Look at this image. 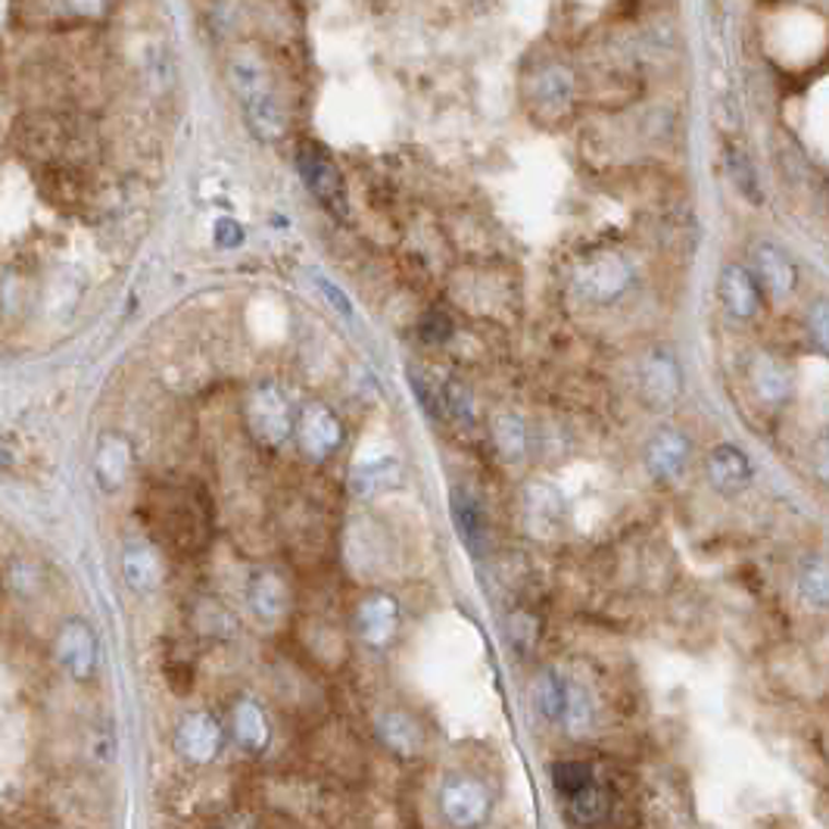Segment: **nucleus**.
Returning <instances> with one entry per match:
<instances>
[{
    "label": "nucleus",
    "instance_id": "nucleus-1",
    "mask_svg": "<svg viewBox=\"0 0 829 829\" xmlns=\"http://www.w3.org/2000/svg\"><path fill=\"white\" fill-rule=\"evenodd\" d=\"M13 144L28 163L47 169V166H85L94 156L97 141L79 116H69L60 109H35L13 125Z\"/></svg>",
    "mask_w": 829,
    "mask_h": 829
},
{
    "label": "nucleus",
    "instance_id": "nucleus-2",
    "mask_svg": "<svg viewBox=\"0 0 829 829\" xmlns=\"http://www.w3.org/2000/svg\"><path fill=\"white\" fill-rule=\"evenodd\" d=\"M231 75V87L238 94L240 109L250 122V129L256 131V137L275 144L287 134V112H284L278 87L272 82V72L256 50L240 47L238 53L231 57L228 65Z\"/></svg>",
    "mask_w": 829,
    "mask_h": 829
},
{
    "label": "nucleus",
    "instance_id": "nucleus-3",
    "mask_svg": "<svg viewBox=\"0 0 829 829\" xmlns=\"http://www.w3.org/2000/svg\"><path fill=\"white\" fill-rule=\"evenodd\" d=\"M436 807L449 829H483L493 814V795L478 777L453 773L440 783Z\"/></svg>",
    "mask_w": 829,
    "mask_h": 829
},
{
    "label": "nucleus",
    "instance_id": "nucleus-4",
    "mask_svg": "<svg viewBox=\"0 0 829 829\" xmlns=\"http://www.w3.org/2000/svg\"><path fill=\"white\" fill-rule=\"evenodd\" d=\"M243 414H247L250 434H253V440H256L260 446L281 449L284 443L293 436L297 412H293L287 393H284L275 381H265V384L250 391Z\"/></svg>",
    "mask_w": 829,
    "mask_h": 829
},
{
    "label": "nucleus",
    "instance_id": "nucleus-5",
    "mask_svg": "<svg viewBox=\"0 0 829 829\" xmlns=\"http://www.w3.org/2000/svg\"><path fill=\"white\" fill-rule=\"evenodd\" d=\"M574 290L589 303L609 305L621 300L633 284V265L617 250H599L574 268Z\"/></svg>",
    "mask_w": 829,
    "mask_h": 829
},
{
    "label": "nucleus",
    "instance_id": "nucleus-6",
    "mask_svg": "<svg viewBox=\"0 0 829 829\" xmlns=\"http://www.w3.org/2000/svg\"><path fill=\"white\" fill-rule=\"evenodd\" d=\"M297 169H300V178H303V184L309 188V194L315 196L331 216L349 218L344 175L337 169V163L319 144H303L297 151Z\"/></svg>",
    "mask_w": 829,
    "mask_h": 829
},
{
    "label": "nucleus",
    "instance_id": "nucleus-7",
    "mask_svg": "<svg viewBox=\"0 0 829 829\" xmlns=\"http://www.w3.org/2000/svg\"><path fill=\"white\" fill-rule=\"evenodd\" d=\"M293 436L300 443L305 456L315 458V461H325L331 458L347 440V431H344V421L337 418V412L312 399L305 403L303 409L297 412V421H293Z\"/></svg>",
    "mask_w": 829,
    "mask_h": 829
},
{
    "label": "nucleus",
    "instance_id": "nucleus-8",
    "mask_svg": "<svg viewBox=\"0 0 829 829\" xmlns=\"http://www.w3.org/2000/svg\"><path fill=\"white\" fill-rule=\"evenodd\" d=\"M574 94H577V79H574V69L567 63H545L530 75L533 112L549 119V122L565 119L570 107H574Z\"/></svg>",
    "mask_w": 829,
    "mask_h": 829
},
{
    "label": "nucleus",
    "instance_id": "nucleus-9",
    "mask_svg": "<svg viewBox=\"0 0 829 829\" xmlns=\"http://www.w3.org/2000/svg\"><path fill=\"white\" fill-rule=\"evenodd\" d=\"M639 393L652 409H671L683 393V371L671 349H652L639 365Z\"/></svg>",
    "mask_w": 829,
    "mask_h": 829
},
{
    "label": "nucleus",
    "instance_id": "nucleus-10",
    "mask_svg": "<svg viewBox=\"0 0 829 829\" xmlns=\"http://www.w3.org/2000/svg\"><path fill=\"white\" fill-rule=\"evenodd\" d=\"M175 748L191 764L216 761L225 748V726L209 711H191L175 730Z\"/></svg>",
    "mask_w": 829,
    "mask_h": 829
},
{
    "label": "nucleus",
    "instance_id": "nucleus-11",
    "mask_svg": "<svg viewBox=\"0 0 829 829\" xmlns=\"http://www.w3.org/2000/svg\"><path fill=\"white\" fill-rule=\"evenodd\" d=\"M705 478L718 490L720 496L733 500L745 493L755 480V465L736 443H718L705 458Z\"/></svg>",
    "mask_w": 829,
    "mask_h": 829
},
{
    "label": "nucleus",
    "instance_id": "nucleus-12",
    "mask_svg": "<svg viewBox=\"0 0 829 829\" xmlns=\"http://www.w3.org/2000/svg\"><path fill=\"white\" fill-rule=\"evenodd\" d=\"M403 611L391 592H371L356 609V633L371 649H387L399 633Z\"/></svg>",
    "mask_w": 829,
    "mask_h": 829
},
{
    "label": "nucleus",
    "instance_id": "nucleus-13",
    "mask_svg": "<svg viewBox=\"0 0 829 829\" xmlns=\"http://www.w3.org/2000/svg\"><path fill=\"white\" fill-rule=\"evenodd\" d=\"M689 436L680 434L674 428H664L646 443V453H642V461H646V471L652 474L654 480L661 483H674L686 474V465H689Z\"/></svg>",
    "mask_w": 829,
    "mask_h": 829
},
{
    "label": "nucleus",
    "instance_id": "nucleus-14",
    "mask_svg": "<svg viewBox=\"0 0 829 829\" xmlns=\"http://www.w3.org/2000/svg\"><path fill=\"white\" fill-rule=\"evenodd\" d=\"M53 652H57L60 668L75 680H87L97 671V636L85 621H65L57 642H53Z\"/></svg>",
    "mask_w": 829,
    "mask_h": 829
},
{
    "label": "nucleus",
    "instance_id": "nucleus-15",
    "mask_svg": "<svg viewBox=\"0 0 829 829\" xmlns=\"http://www.w3.org/2000/svg\"><path fill=\"white\" fill-rule=\"evenodd\" d=\"M718 297L726 315H733L736 322H752L761 312V287L755 281V275L742 265H726L720 272Z\"/></svg>",
    "mask_w": 829,
    "mask_h": 829
},
{
    "label": "nucleus",
    "instance_id": "nucleus-16",
    "mask_svg": "<svg viewBox=\"0 0 829 829\" xmlns=\"http://www.w3.org/2000/svg\"><path fill=\"white\" fill-rule=\"evenodd\" d=\"M752 260H755V272H758V287H764L773 300H785V297H792L795 293V287H798V268H795V262L789 260V253H783L777 243H758L755 247V253H752Z\"/></svg>",
    "mask_w": 829,
    "mask_h": 829
},
{
    "label": "nucleus",
    "instance_id": "nucleus-17",
    "mask_svg": "<svg viewBox=\"0 0 829 829\" xmlns=\"http://www.w3.org/2000/svg\"><path fill=\"white\" fill-rule=\"evenodd\" d=\"M247 602L262 624H278L290 605V589L278 570H256L247 587Z\"/></svg>",
    "mask_w": 829,
    "mask_h": 829
},
{
    "label": "nucleus",
    "instance_id": "nucleus-18",
    "mask_svg": "<svg viewBox=\"0 0 829 829\" xmlns=\"http://www.w3.org/2000/svg\"><path fill=\"white\" fill-rule=\"evenodd\" d=\"M231 733L243 752L250 755H262L272 745V720L265 714L260 701L253 698H240L231 711Z\"/></svg>",
    "mask_w": 829,
    "mask_h": 829
},
{
    "label": "nucleus",
    "instance_id": "nucleus-19",
    "mask_svg": "<svg viewBox=\"0 0 829 829\" xmlns=\"http://www.w3.org/2000/svg\"><path fill=\"white\" fill-rule=\"evenodd\" d=\"M38 191L47 203H53L60 209H72L87 194L85 169L82 166H47L38 172Z\"/></svg>",
    "mask_w": 829,
    "mask_h": 829
},
{
    "label": "nucleus",
    "instance_id": "nucleus-20",
    "mask_svg": "<svg viewBox=\"0 0 829 829\" xmlns=\"http://www.w3.org/2000/svg\"><path fill=\"white\" fill-rule=\"evenodd\" d=\"M377 736L396 758H418V752L424 745L418 720L406 711H396V708H387L384 714H377Z\"/></svg>",
    "mask_w": 829,
    "mask_h": 829
},
{
    "label": "nucleus",
    "instance_id": "nucleus-21",
    "mask_svg": "<svg viewBox=\"0 0 829 829\" xmlns=\"http://www.w3.org/2000/svg\"><path fill=\"white\" fill-rule=\"evenodd\" d=\"M752 384H755V393L761 396L764 403L780 406L792 393V371L773 352H761L752 362Z\"/></svg>",
    "mask_w": 829,
    "mask_h": 829
},
{
    "label": "nucleus",
    "instance_id": "nucleus-22",
    "mask_svg": "<svg viewBox=\"0 0 829 829\" xmlns=\"http://www.w3.org/2000/svg\"><path fill=\"white\" fill-rule=\"evenodd\" d=\"M163 574H166V567H163V558L153 545H131L129 552L122 555V577L137 592H151V589L159 587Z\"/></svg>",
    "mask_w": 829,
    "mask_h": 829
},
{
    "label": "nucleus",
    "instance_id": "nucleus-23",
    "mask_svg": "<svg viewBox=\"0 0 829 829\" xmlns=\"http://www.w3.org/2000/svg\"><path fill=\"white\" fill-rule=\"evenodd\" d=\"M453 521L465 545L478 552L486 540V508L471 490H453Z\"/></svg>",
    "mask_w": 829,
    "mask_h": 829
},
{
    "label": "nucleus",
    "instance_id": "nucleus-24",
    "mask_svg": "<svg viewBox=\"0 0 829 829\" xmlns=\"http://www.w3.org/2000/svg\"><path fill=\"white\" fill-rule=\"evenodd\" d=\"M131 468V446L125 436L107 434L97 449V478L107 490H116Z\"/></svg>",
    "mask_w": 829,
    "mask_h": 829
},
{
    "label": "nucleus",
    "instance_id": "nucleus-25",
    "mask_svg": "<svg viewBox=\"0 0 829 829\" xmlns=\"http://www.w3.org/2000/svg\"><path fill=\"white\" fill-rule=\"evenodd\" d=\"M562 518V496L549 483L527 486V527L533 530H555Z\"/></svg>",
    "mask_w": 829,
    "mask_h": 829
},
{
    "label": "nucleus",
    "instance_id": "nucleus-26",
    "mask_svg": "<svg viewBox=\"0 0 829 829\" xmlns=\"http://www.w3.org/2000/svg\"><path fill=\"white\" fill-rule=\"evenodd\" d=\"M567 817L577 824V827H596L609 817V792L599 785V780H592L587 789L574 792L570 798H565Z\"/></svg>",
    "mask_w": 829,
    "mask_h": 829
},
{
    "label": "nucleus",
    "instance_id": "nucleus-27",
    "mask_svg": "<svg viewBox=\"0 0 829 829\" xmlns=\"http://www.w3.org/2000/svg\"><path fill=\"white\" fill-rule=\"evenodd\" d=\"M399 483V465L393 458H377V461H365L352 471L349 478V486L356 496L369 500V496H377L381 490H391Z\"/></svg>",
    "mask_w": 829,
    "mask_h": 829
},
{
    "label": "nucleus",
    "instance_id": "nucleus-28",
    "mask_svg": "<svg viewBox=\"0 0 829 829\" xmlns=\"http://www.w3.org/2000/svg\"><path fill=\"white\" fill-rule=\"evenodd\" d=\"M565 696L567 680L558 674V671L545 668V671H540V676L533 680V701H537V711H540L549 723H562Z\"/></svg>",
    "mask_w": 829,
    "mask_h": 829
},
{
    "label": "nucleus",
    "instance_id": "nucleus-29",
    "mask_svg": "<svg viewBox=\"0 0 829 829\" xmlns=\"http://www.w3.org/2000/svg\"><path fill=\"white\" fill-rule=\"evenodd\" d=\"M798 599L805 602L807 609L827 611L829 605V570L827 558H807L802 570H798Z\"/></svg>",
    "mask_w": 829,
    "mask_h": 829
},
{
    "label": "nucleus",
    "instance_id": "nucleus-30",
    "mask_svg": "<svg viewBox=\"0 0 829 829\" xmlns=\"http://www.w3.org/2000/svg\"><path fill=\"white\" fill-rule=\"evenodd\" d=\"M493 443L505 461H521L527 456V424L512 412L496 414L493 418Z\"/></svg>",
    "mask_w": 829,
    "mask_h": 829
},
{
    "label": "nucleus",
    "instance_id": "nucleus-31",
    "mask_svg": "<svg viewBox=\"0 0 829 829\" xmlns=\"http://www.w3.org/2000/svg\"><path fill=\"white\" fill-rule=\"evenodd\" d=\"M562 723H565L574 736H584L589 726H592V698H589V693L584 686H577V683H570V680H567Z\"/></svg>",
    "mask_w": 829,
    "mask_h": 829
},
{
    "label": "nucleus",
    "instance_id": "nucleus-32",
    "mask_svg": "<svg viewBox=\"0 0 829 829\" xmlns=\"http://www.w3.org/2000/svg\"><path fill=\"white\" fill-rule=\"evenodd\" d=\"M726 166H730V178H733L736 191H740L748 203H761V181H758V172H755L752 159H748L740 147H726Z\"/></svg>",
    "mask_w": 829,
    "mask_h": 829
},
{
    "label": "nucleus",
    "instance_id": "nucleus-33",
    "mask_svg": "<svg viewBox=\"0 0 829 829\" xmlns=\"http://www.w3.org/2000/svg\"><path fill=\"white\" fill-rule=\"evenodd\" d=\"M596 780L592 767L587 761H558L552 764V785L562 798H570L574 792L587 789Z\"/></svg>",
    "mask_w": 829,
    "mask_h": 829
},
{
    "label": "nucleus",
    "instance_id": "nucleus-34",
    "mask_svg": "<svg viewBox=\"0 0 829 829\" xmlns=\"http://www.w3.org/2000/svg\"><path fill=\"white\" fill-rule=\"evenodd\" d=\"M537 636H540V633H537V617H533V614L518 611V614L508 617V639H512L515 649H521V652L533 649V646H537Z\"/></svg>",
    "mask_w": 829,
    "mask_h": 829
},
{
    "label": "nucleus",
    "instance_id": "nucleus-35",
    "mask_svg": "<svg viewBox=\"0 0 829 829\" xmlns=\"http://www.w3.org/2000/svg\"><path fill=\"white\" fill-rule=\"evenodd\" d=\"M443 403H446V409L456 414L458 421H465V424H471V418H474V399H471V393L465 384H446V393H443Z\"/></svg>",
    "mask_w": 829,
    "mask_h": 829
},
{
    "label": "nucleus",
    "instance_id": "nucleus-36",
    "mask_svg": "<svg viewBox=\"0 0 829 829\" xmlns=\"http://www.w3.org/2000/svg\"><path fill=\"white\" fill-rule=\"evenodd\" d=\"M449 337H453V322H449V315H443V312H428L424 322H421V340H428V344H446Z\"/></svg>",
    "mask_w": 829,
    "mask_h": 829
},
{
    "label": "nucleus",
    "instance_id": "nucleus-37",
    "mask_svg": "<svg viewBox=\"0 0 829 829\" xmlns=\"http://www.w3.org/2000/svg\"><path fill=\"white\" fill-rule=\"evenodd\" d=\"M807 334L814 337L817 349H827V300H817L807 315Z\"/></svg>",
    "mask_w": 829,
    "mask_h": 829
},
{
    "label": "nucleus",
    "instance_id": "nucleus-38",
    "mask_svg": "<svg viewBox=\"0 0 829 829\" xmlns=\"http://www.w3.org/2000/svg\"><path fill=\"white\" fill-rule=\"evenodd\" d=\"M240 240H243V231H240L238 225H235L231 218H218L216 221V243L218 247H238Z\"/></svg>",
    "mask_w": 829,
    "mask_h": 829
},
{
    "label": "nucleus",
    "instance_id": "nucleus-39",
    "mask_svg": "<svg viewBox=\"0 0 829 829\" xmlns=\"http://www.w3.org/2000/svg\"><path fill=\"white\" fill-rule=\"evenodd\" d=\"M319 284H322V290H325V293H327V300H331V303L340 305V312H344V315H349V312H352V309H349V303H347V297H344V293H340V290H337L334 284L325 281V278H319Z\"/></svg>",
    "mask_w": 829,
    "mask_h": 829
},
{
    "label": "nucleus",
    "instance_id": "nucleus-40",
    "mask_svg": "<svg viewBox=\"0 0 829 829\" xmlns=\"http://www.w3.org/2000/svg\"><path fill=\"white\" fill-rule=\"evenodd\" d=\"M13 465V453L7 446H0V468H10Z\"/></svg>",
    "mask_w": 829,
    "mask_h": 829
}]
</instances>
